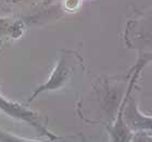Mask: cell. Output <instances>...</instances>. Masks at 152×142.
Segmentation results:
<instances>
[{"label": "cell", "instance_id": "5b68a950", "mask_svg": "<svg viewBox=\"0 0 152 142\" xmlns=\"http://www.w3.org/2000/svg\"><path fill=\"white\" fill-rule=\"evenodd\" d=\"M123 117L132 130H152V117L142 115L134 101H127L123 111Z\"/></svg>", "mask_w": 152, "mask_h": 142}, {"label": "cell", "instance_id": "9c48e42d", "mask_svg": "<svg viewBox=\"0 0 152 142\" xmlns=\"http://www.w3.org/2000/svg\"><path fill=\"white\" fill-rule=\"evenodd\" d=\"M150 15H151V16H152V11H151V13H150Z\"/></svg>", "mask_w": 152, "mask_h": 142}, {"label": "cell", "instance_id": "8992f818", "mask_svg": "<svg viewBox=\"0 0 152 142\" xmlns=\"http://www.w3.org/2000/svg\"><path fill=\"white\" fill-rule=\"evenodd\" d=\"M23 27L20 21L10 17H0V39L13 38L16 39L22 35Z\"/></svg>", "mask_w": 152, "mask_h": 142}, {"label": "cell", "instance_id": "52a82bcc", "mask_svg": "<svg viewBox=\"0 0 152 142\" xmlns=\"http://www.w3.org/2000/svg\"><path fill=\"white\" fill-rule=\"evenodd\" d=\"M0 142H42V141L25 139L23 137H20L18 135H13V133H9V131H7V130L2 129V128H0Z\"/></svg>", "mask_w": 152, "mask_h": 142}, {"label": "cell", "instance_id": "ba28073f", "mask_svg": "<svg viewBox=\"0 0 152 142\" xmlns=\"http://www.w3.org/2000/svg\"><path fill=\"white\" fill-rule=\"evenodd\" d=\"M130 142H152V136L142 133H134Z\"/></svg>", "mask_w": 152, "mask_h": 142}, {"label": "cell", "instance_id": "3957f363", "mask_svg": "<svg viewBox=\"0 0 152 142\" xmlns=\"http://www.w3.org/2000/svg\"><path fill=\"white\" fill-rule=\"evenodd\" d=\"M143 64H145V62H142L141 64H138L136 72L134 73L133 79H132V82H130L129 86H128V89H127L126 93L124 95L123 101L121 102L120 109H118V112H117L116 119L114 122L113 126L110 128V135H111L112 142H130V140L133 138L134 133H133V130L127 126V124L125 123V120H124L123 111H124L125 105H126L127 101H128V98H129V95H130V91H132V88H133V86H134V82H135L137 76H138L139 72L141 71V68H142Z\"/></svg>", "mask_w": 152, "mask_h": 142}, {"label": "cell", "instance_id": "277c9868", "mask_svg": "<svg viewBox=\"0 0 152 142\" xmlns=\"http://www.w3.org/2000/svg\"><path fill=\"white\" fill-rule=\"evenodd\" d=\"M130 40L139 49L152 52V16L134 21L128 29Z\"/></svg>", "mask_w": 152, "mask_h": 142}, {"label": "cell", "instance_id": "6da1fadb", "mask_svg": "<svg viewBox=\"0 0 152 142\" xmlns=\"http://www.w3.org/2000/svg\"><path fill=\"white\" fill-rule=\"evenodd\" d=\"M78 63V55L75 52L65 49L61 50L57 64L51 72L49 78L33 91L32 95L28 98V103L34 101L38 95H40L44 92L56 91L63 88L74 76L75 68Z\"/></svg>", "mask_w": 152, "mask_h": 142}, {"label": "cell", "instance_id": "7a4b0ae2", "mask_svg": "<svg viewBox=\"0 0 152 142\" xmlns=\"http://www.w3.org/2000/svg\"><path fill=\"white\" fill-rule=\"evenodd\" d=\"M0 111L13 119H18L23 123L28 124L29 126L35 128L41 136L47 137L49 140H54L58 138L47 129V127L41 122L40 115L37 112L29 110L28 107L21 104L20 102L12 101L6 98L1 92H0Z\"/></svg>", "mask_w": 152, "mask_h": 142}]
</instances>
